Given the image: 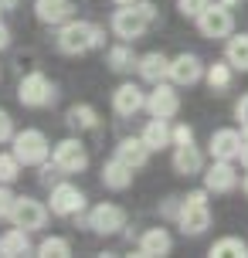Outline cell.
Returning <instances> with one entry per match:
<instances>
[{
  "mask_svg": "<svg viewBox=\"0 0 248 258\" xmlns=\"http://www.w3.org/2000/svg\"><path fill=\"white\" fill-rule=\"evenodd\" d=\"M54 48L61 54H68V58H79V54H89V51H95V48H105V27L95 24V21L72 17L65 24H58Z\"/></svg>",
  "mask_w": 248,
  "mask_h": 258,
  "instance_id": "1",
  "label": "cell"
},
{
  "mask_svg": "<svg viewBox=\"0 0 248 258\" xmlns=\"http://www.w3.org/2000/svg\"><path fill=\"white\" fill-rule=\"evenodd\" d=\"M153 24H157V7L150 0L119 4L116 11H112V21H109V27H112V34L119 41H140Z\"/></svg>",
  "mask_w": 248,
  "mask_h": 258,
  "instance_id": "2",
  "label": "cell"
},
{
  "mask_svg": "<svg viewBox=\"0 0 248 258\" xmlns=\"http://www.w3.org/2000/svg\"><path fill=\"white\" fill-rule=\"evenodd\" d=\"M177 228L183 238H201L211 228V207H208V187L204 190H191L187 197H180L177 207Z\"/></svg>",
  "mask_w": 248,
  "mask_h": 258,
  "instance_id": "3",
  "label": "cell"
},
{
  "mask_svg": "<svg viewBox=\"0 0 248 258\" xmlns=\"http://www.w3.org/2000/svg\"><path fill=\"white\" fill-rule=\"evenodd\" d=\"M17 102L24 109H48L58 102V85L44 72H27L17 82Z\"/></svg>",
  "mask_w": 248,
  "mask_h": 258,
  "instance_id": "4",
  "label": "cell"
},
{
  "mask_svg": "<svg viewBox=\"0 0 248 258\" xmlns=\"http://www.w3.org/2000/svg\"><path fill=\"white\" fill-rule=\"evenodd\" d=\"M11 146H14V156L24 167H41L44 160H51V143H48V136L41 129H21V133H14Z\"/></svg>",
  "mask_w": 248,
  "mask_h": 258,
  "instance_id": "5",
  "label": "cell"
},
{
  "mask_svg": "<svg viewBox=\"0 0 248 258\" xmlns=\"http://www.w3.org/2000/svg\"><path fill=\"white\" fill-rule=\"evenodd\" d=\"M197 31H201V38H208V41H228L235 34V14H231V7H224L221 0L208 4L201 11V17H197Z\"/></svg>",
  "mask_w": 248,
  "mask_h": 258,
  "instance_id": "6",
  "label": "cell"
},
{
  "mask_svg": "<svg viewBox=\"0 0 248 258\" xmlns=\"http://www.w3.org/2000/svg\"><path fill=\"white\" fill-rule=\"evenodd\" d=\"M85 204H89L85 190L75 187V183H68V180H58L51 187V197H48V211H51L54 218H79L82 211H85Z\"/></svg>",
  "mask_w": 248,
  "mask_h": 258,
  "instance_id": "7",
  "label": "cell"
},
{
  "mask_svg": "<svg viewBox=\"0 0 248 258\" xmlns=\"http://www.w3.org/2000/svg\"><path fill=\"white\" fill-rule=\"evenodd\" d=\"M51 163L61 170V177L82 173V170L89 167V150H85V143H82L79 136H68V140L54 143V150H51Z\"/></svg>",
  "mask_w": 248,
  "mask_h": 258,
  "instance_id": "8",
  "label": "cell"
},
{
  "mask_svg": "<svg viewBox=\"0 0 248 258\" xmlns=\"http://www.w3.org/2000/svg\"><path fill=\"white\" fill-rule=\"evenodd\" d=\"M85 228H89L92 234H102V238L122 234V228H126V211H122L119 204H112V201H102V204H95L89 211Z\"/></svg>",
  "mask_w": 248,
  "mask_h": 258,
  "instance_id": "9",
  "label": "cell"
},
{
  "mask_svg": "<svg viewBox=\"0 0 248 258\" xmlns=\"http://www.w3.org/2000/svg\"><path fill=\"white\" fill-rule=\"evenodd\" d=\"M146 112L150 116H160V119H173L180 112V92L173 82H157L153 89L146 92Z\"/></svg>",
  "mask_w": 248,
  "mask_h": 258,
  "instance_id": "10",
  "label": "cell"
},
{
  "mask_svg": "<svg viewBox=\"0 0 248 258\" xmlns=\"http://www.w3.org/2000/svg\"><path fill=\"white\" fill-rule=\"evenodd\" d=\"M48 204H41V201H34V197H17L14 201V211H11V224H17V228H24V231H41L44 224H48Z\"/></svg>",
  "mask_w": 248,
  "mask_h": 258,
  "instance_id": "11",
  "label": "cell"
},
{
  "mask_svg": "<svg viewBox=\"0 0 248 258\" xmlns=\"http://www.w3.org/2000/svg\"><path fill=\"white\" fill-rule=\"evenodd\" d=\"M204 187L208 194H231L238 190V183H241V173H238L235 160H214L211 167H204Z\"/></svg>",
  "mask_w": 248,
  "mask_h": 258,
  "instance_id": "12",
  "label": "cell"
},
{
  "mask_svg": "<svg viewBox=\"0 0 248 258\" xmlns=\"http://www.w3.org/2000/svg\"><path fill=\"white\" fill-rule=\"evenodd\" d=\"M204 68H208V64L201 61L194 51H183V54H177V58H170V82H173L177 89L197 85V82L204 78Z\"/></svg>",
  "mask_w": 248,
  "mask_h": 258,
  "instance_id": "13",
  "label": "cell"
},
{
  "mask_svg": "<svg viewBox=\"0 0 248 258\" xmlns=\"http://www.w3.org/2000/svg\"><path fill=\"white\" fill-rule=\"evenodd\" d=\"M170 150H173V156H170L173 173H180V177H201L204 173V153H201L197 143H180V146H170Z\"/></svg>",
  "mask_w": 248,
  "mask_h": 258,
  "instance_id": "14",
  "label": "cell"
},
{
  "mask_svg": "<svg viewBox=\"0 0 248 258\" xmlns=\"http://www.w3.org/2000/svg\"><path fill=\"white\" fill-rule=\"evenodd\" d=\"M112 109H116V116L133 119L136 112L146 109V92L140 89L136 82H122V85H116V92H112Z\"/></svg>",
  "mask_w": 248,
  "mask_h": 258,
  "instance_id": "15",
  "label": "cell"
},
{
  "mask_svg": "<svg viewBox=\"0 0 248 258\" xmlns=\"http://www.w3.org/2000/svg\"><path fill=\"white\" fill-rule=\"evenodd\" d=\"M208 153L211 160H238L241 153V129H214L208 140Z\"/></svg>",
  "mask_w": 248,
  "mask_h": 258,
  "instance_id": "16",
  "label": "cell"
},
{
  "mask_svg": "<svg viewBox=\"0 0 248 258\" xmlns=\"http://www.w3.org/2000/svg\"><path fill=\"white\" fill-rule=\"evenodd\" d=\"M173 251V238H170L167 228H146L136 241V255L143 258H163Z\"/></svg>",
  "mask_w": 248,
  "mask_h": 258,
  "instance_id": "17",
  "label": "cell"
},
{
  "mask_svg": "<svg viewBox=\"0 0 248 258\" xmlns=\"http://www.w3.org/2000/svg\"><path fill=\"white\" fill-rule=\"evenodd\" d=\"M136 75L143 78L146 85L167 82V78H170V58L163 51H146V54H140V61H136Z\"/></svg>",
  "mask_w": 248,
  "mask_h": 258,
  "instance_id": "18",
  "label": "cell"
},
{
  "mask_svg": "<svg viewBox=\"0 0 248 258\" xmlns=\"http://www.w3.org/2000/svg\"><path fill=\"white\" fill-rule=\"evenodd\" d=\"M133 177H136V170H133L130 163H122L119 156L105 160L102 173H99V180H102L105 190H126V187H133Z\"/></svg>",
  "mask_w": 248,
  "mask_h": 258,
  "instance_id": "19",
  "label": "cell"
},
{
  "mask_svg": "<svg viewBox=\"0 0 248 258\" xmlns=\"http://www.w3.org/2000/svg\"><path fill=\"white\" fill-rule=\"evenodd\" d=\"M112 156H119L122 163H130L133 170H143L146 163H150V156H153V150L143 143V136H122L119 140V146H116V153Z\"/></svg>",
  "mask_w": 248,
  "mask_h": 258,
  "instance_id": "20",
  "label": "cell"
},
{
  "mask_svg": "<svg viewBox=\"0 0 248 258\" xmlns=\"http://www.w3.org/2000/svg\"><path fill=\"white\" fill-rule=\"evenodd\" d=\"M34 17H38L41 24H65L75 17V4L72 0H34Z\"/></svg>",
  "mask_w": 248,
  "mask_h": 258,
  "instance_id": "21",
  "label": "cell"
},
{
  "mask_svg": "<svg viewBox=\"0 0 248 258\" xmlns=\"http://www.w3.org/2000/svg\"><path fill=\"white\" fill-rule=\"evenodd\" d=\"M140 136H143V143L153 150V153L173 146V126H170V119H160V116H150V122L143 126Z\"/></svg>",
  "mask_w": 248,
  "mask_h": 258,
  "instance_id": "22",
  "label": "cell"
},
{
  "mask_svg": "<svg viewBox=\"0 0 248 258\" xmlns=\"http://www.w3.org/2000/svg\"><path fill=\"white\" fill-rule=\"evenodd\" d=\"M136 61H140V54L133 51V41H119V44H112V48L105 51V64H109V72H116V75L136 72Z\"/></svg>",
  "mask_w": 248,
  "mask_h": 258,
  "instance_id": "23",
  "label": "cell"
},
{
  "mask_svg": "<svg viewBox=\"0 0 248 258\" xmlns=\"http://www.w3.org/2000/svg\"><path fill=\"white\" fill-rule=\"evenodd\" d=\"M0 255L7 258H17V255H34V245H31V231L24 228H7V231L0 234Z\"/></svg>",
  "mask_w": 248,
  "mask_h": 258,
  "instance_id": "24",
  "label": "cell"
},
{
  "mask_svg": "<svg viewBox=\"0 0 248 258\" xmlns=\"http://www.w3.org/2000/svg\"><path fill=\"white\" fill-rule=\"evenodd\" d=\"M204 82H208V89L214 92V95H224V92L235 85V68L228 64V58H221V61H214L204 68Z\"/></svg>",
  "mask_w": 248,
  "mask_h": 258,
  "instance_id": "25",
  "label": "cell"
},
{
  "mask_svg": "<svg viewBox=\"0 0 248 258\" xmlns=\"http://www.w3.org/2000/svg\"><path fill=\"white\" fill-rule=\"evenodd\" d=\"M65 122H68V129H75V133H89V129H99V112H95V105H89V102H75V105H68Z\"/></svg>",
  "mask_w": 248,
  "mask_h": 258,
  "instance_id": "26",
  "label": "cell"
},
{
  "mask_svg": "<svg viewBox=\"0 0 248 258\" xmlns=\"http://www.w3.org/2000/svg\"><path fill=\"white\" fill-rule=\"evenodd\" d=\"M224 58L228 64L235 68V72H248V34H231V38L224 41Z\"/></svg>",
  "mask_w": 248,
  "mask_h": 258,
  "instance_id": "27",
  "label": "cell"
},
{
  "mask_svg": "<svg viewBox=\"0 0 248 258\" xmlns=\"http://www.w3.org/2000/svg\"><path fill=\"white\" fill-rule=\"evenodd\" d=\"M211 258H245L248 255V241L238 238V234H228V238H218L214 245L208 248Z\"/></svg>",
  "mask_w": 248,
  "mask_h": 258,
  "instance_id": "28",
  "label": "cell"
},
{
  "mask_svg": "<svg viewBox=\"0 0 248 258\" xmlns=\"http://www.w3.org/2000/svg\"><path fill=\"white\" fill-rule=\"evenodd\" d=\"M34 255H41V258H68L72 255V241H68V238H58V234H48V238H41L38 245H34Z\"/></svg>",
  "mask_w": 248,
  "mask_h": 258,
  "instance_id": "29",
  "label": "cell"
},
{
  "mask_svg": "<svg viewBox=\"0 0 248 258\" xmlns=\"http://www.w3.org/2000/svg\"><path fill=\"white\" fill-rule=\"evenodd\" d=\"M21 167H24V163L14 156V150L11 153H0V183H14L21 177Z\"/></svg>",
  "mask_w": 248,
  "mask_h": 258,
  "instance_id": "30",
  "label": "cell"
},
{
  "mask_svg": "<svg viewBox=\"0 0 248 258\" xmlns=\"http://www.w3.org/2000/svg\"><path fill=\"white\" fill-rule=\"evenodd\" d=\"M208 4H211V0H177V11H180L183 17H191V21H197L201 11H204Z\"/></svg>",
  "mask_w": 248,
  "mask_h": 258,
  "instance_id": "31",
  "label": "cell"
},
{
  "mask_svg": "<svg viewBox=\"0 0 248 258\" xmlns=\"http://www.w3.org/2000/svg\"><path fill=\"white\" fill-rule=\"evenodd\" d=\"M14 190L11 183H0V221H11V211H14Z\"/></svg>",
  "mask_w": 248,
  "mask_h": 258,
  "instance_id": "32",
  "label": "cell"
},
{
  "mask_svg": "<svg viewBox=\"0 0 248 258\" xmlns=\"http://www.w3.org/2000/svg\"><path fill=\"white\" fill-rule=\"evenodd\" d=\"M14 133H17V129H14L11 112H7V109H0V146H4V143H11Z\"/></svg>",
  "mask_w": 248,
  "mask_h": 258,
  "instance_id": "33",
  "label": "cell"
},
{
  "mask_svg": "<svg viewBox=\"0 0 248 258\" xmlns=\"http://www.w3.org/2000/svg\"><path fill=\"white\" fill-rule=\"evenodd\" d=\"M180 143H194V126H187V122L173 126V146H180Z\"/></svg>",
  "mask_w": 248,
  "mask_h": 258,
  "instance_id": "34",
  "label": "cell"
},
{
  "mask_svg": "<svg viewBox=\"0 0 248 258\" xmlns=\"http://www.w3.org/2000/svg\"><path fill=\"white\" fill-rule=\"evenodd\" d=\"M235 119H238V126H241V133H248V95H241L235 102Z\"/></svg>",
  "mask_w": 248,
  "mask_h": 258,
  "instance_id": "35",
  "label": "cell"
},
{
  "mask_svg": "<svg viewBox=\"0 0 248 258\" xmlns=\"http://www.w3.org/2000/svg\"><path fill=\"white\" fill-rule=\"evenodd\" d=\"M11 41H14V34H11V27L0 21V51H7L11 48Z\"/></svg>",
  "mask_w": 248,
  "mask_h": 258,
  "instance_id": "36",
  "label": "cell"
},
{
  "mask_svg": "<svg viewBox=\"0 0 248 258\" xmlns=\"http://www.w3.org/2000/svg\"><path fill=\"white\" fill-rule=\"evenodd\" d=\"M238 160H241V167L248 170V133H241V153H238Z\"/></svg>",
  "mask_w": 248,
  "mask_h": 258,
  "instance_id": "37",
  "label": "cell"
},
{
  "mask_svg": "<svg viewBox=\"0 0 248 258\" xmlns=\"http://www.w3.org/2000/svg\"><path fill=\"white\" fill-rule=\"evenodd\" d=\"M17 4H21V0H0V11H14Z\"/></svg>",
  "mask_w": 248,
  "mask_h": 258,
  "instance_id": "38",
  "label": "cell"
},
{
  "mask_svg": "<svg viewBox=\"0 0 248 258\" xmlns=\"http://www.w3.org/2000/svg\"><path fill=\"white\" fill-rule=\"evenodd\" d=\"M221 4H224V7H231V11H235V7L241 4V0H221Z\"/></svg>",
  "mask_w": 248,
  "mask_h": 258,
  "instance_id": "39",
  "label": "cell"
},
{
  "mask_svg": "<svg viewBox=\"0 0 248 258\" xmlns=\"http://www.w3.org/2000/svg\"><path fill=\"white\" fill-rule=\"evenodd\" d=\"M241 194H245V197H248V173H245V177H241Z\"/></svg>",
  "mask_w": 248,
  "mask_h": 258,
  "instance_id": "40",
  "label": "cell"
},
{
  "mask_svg": "<svg viewBox=\"0 0 248 258\" xmlns=\"http://www.w3.org/2000/svg\"><path fill=\"white\" fill-rule=\"evenodd\" d=\"M112 4H116V7H119V4H136V0H112Z\"/></svg>",
  "mask_w": 248,
  "mask_h": 258,
  "instance_id": "41",
  "label": "cell"
},
{
  "mask_svg": "<svg viewBox=\"0 0 248 258\" xmlns=\"http://www.w3.org/2000/svg\"><path fill=\"white\" fill-rule=\"evenodd\" d=\"M0 14H4V11H0Z\"/></svg>",
  "mask_w": 248,
  "mask_h": 258,
  "instance_id": "42",
  "label": "cell"
}]
</instances>
